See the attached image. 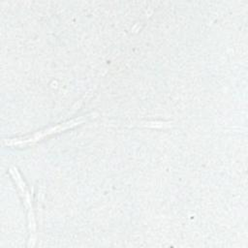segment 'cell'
Segmentation results:
<instances>
[{
    "label": "cell",
    "mask_w": 248,
    "mask_h": 248,
    "mask_svg": "<svg viewBox=\"0 0 248 248\" xmlns=\"http://www.w3.org/2000/svg\"><path fill=\"white\" fill-rule=\"evenodd\" d=\"M86 119H87V117H85V116H79L78 118L68 120L66 122L58 124V125L38 131L35 134H32L30 136L21 137V138H14V139H6V140H4V144L7 146H24L27 144H32V143H35V142L43 140L44 138H46L47 136L57 134V133L66 131L68 129L74 128L78 125H80L84 121H86Z\"/></svg>",
    "instance_id": "cell-1"
},
{
    "label": "cell",
    "mask_w": 248,
    "mask_h": 248,
    "mask_svg": "<svg viewBox=\"0 0 248 248\" xmlns=\"http://www.w3.org/2000/svg\"><path fill=\"white\" fill-rule=\"evenodd\" d=\"M16 187L22 199L23 204L25 206L27 212V220H28V230H29V240H28V247H34L37 240V233H36V220H35V213L32 204V200L30 193L28 191L27 185L24 182L21 174L19 173L18 170L16 167H11L9 170Z\"/></svg>",
    "instance_id": "cell-2"
}]
</instances>
